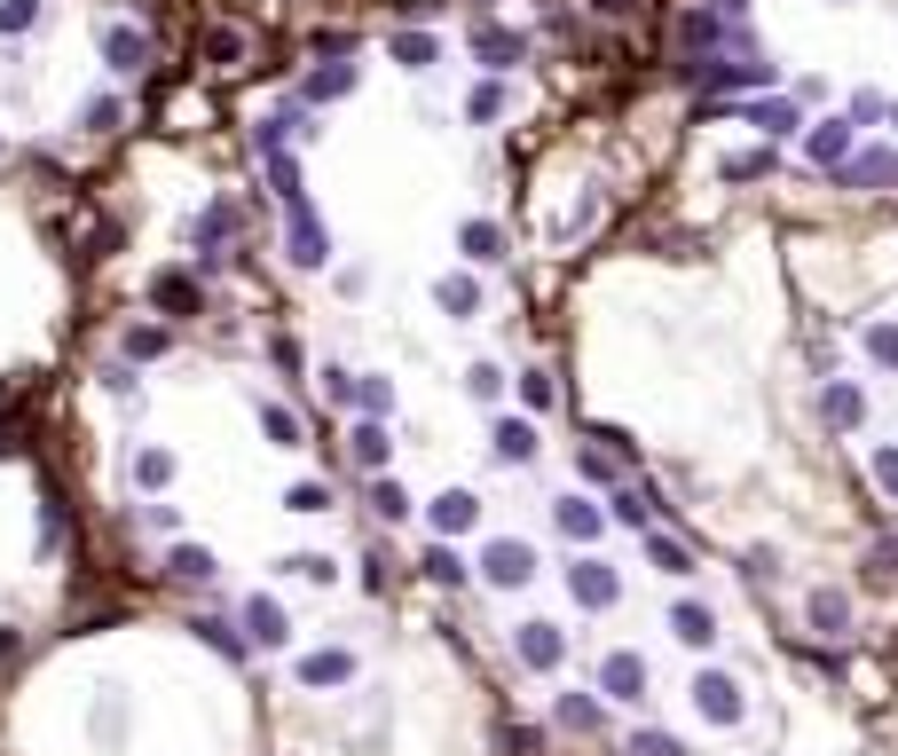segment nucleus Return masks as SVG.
Segmentation results:
<instances>
[{"label": "nucleus", "instance_id": "nucleus-2", "mask_svg": "<svg viewBox=\"0 0 898 756\" xmlns=\"http://www.w3.org/2000/svg\"><path fill=\"white\" fill-rule=\"evenodd\" d=\"M734 119H741V126H756L764 142H780V135H804V126H812V119H804V95H773V87H764L756 103H734Z\"/></svg>", "mask_w": 898, "mask_h": 756}, {"label": "nucleus", "instance_id": "nucleus-34", "mask_svg": "<svg viewBox=\"0 0 898 756\" xmlns=\"http://www.w3.org/2000/svg\"><path fill=\"white\" fill-rule=\"evenodd\" d=\"M362 497H371V512L386 520V529H394V520H410V488L394 481V473H371V488H362Z\"/></svg>", "mask_w": 898, "mask_h": 756}, {"label": "nucleus", "instance_id": "nucleus-23", "mask_svg": "<svg viewBox=\"0 0 898 756\" xmlns=\"http://www.w3.org/2000/svg\"><path fill=\"white\" fill-rule=\"evenodd\" d=\"M671 639H678V646H717V615H710L702 599H678V607H671Z\"/></svg>", "mask_w": 898, "mask_h": 756}, {"label": "nucleus", "instance_id": "nucleus-16", "mask_svg": "<svg viewBox=\"0 0 898 756\" xmlns=\"http://www.w3.org/2000/svg\"><path fill=\"white\" fill-rule=\"evenodd\" d=\"M552 726H559V733H583V741L607 733V694H559V702H552Z\"/></svg>", "mask_w": 898, "mask_h": 756}, {"label": "nucleus", "instance_id": "nucleus-52", "mask_svg": "<svg viewBox=\"0 0 898 756\" xmlns=\"http://www.w3.org/2000/svg\"><path fill=\"white\" fill-rule=\"evenodd\" d=\"M851 119H859V126H875V119H890V95H875V87H859V95H851Z\"/></svg>", "mask_w": 898, "mask_h": 756}, {"label": "nucleus", "instance_id": "nucleus-59", "mask_svg": "<svg viewBox=\"0 0 898 756\" xmlns=\"http://www.w3.org/2000/svg\"><path fill=\"white\" fill-rule=\"evenodd\" d=\"M591 9H599V16H630L639 0H591Z\"/></svg>", "mask_w": 898, "mask_h": 756}, {"label": "nucleus", "instance_id": "nucleus-4", "mask_svg": "<svg viewBox=\"0 0 898 756\" xmlns=\"http://www.w3.org/2000/svg\"><path fill=\"white\" fill-rule=\"evenodd\" d=\"M568 599H576L583 615H607V607L623 599V575H615V560H576V568H568Z\"/></svg>", "mask_w": 898, "mask_h": 756}, {"label": "nucleus", "instance_id": "nucleus-27", "mask_svg": "<svg viewBox=\"0 0 898 756\" xmlns=\"http://www.w3.org/2000/svg\"><path fill=\"white\" fill-rule=\"evenodd\" d=\"M355 63H323V72H308V87H299V103H340V95H355Z\"/></svg>", "mask_w": 898, "mask_h": 756}, {"label": "nucleus", "instance_id": "nucleus-18", "mask_svg": "<svg viewBox=\"0 0 898 756\" xmlns=\"http://www.w3.org/2000/svg\"><path fill=\"white\" fill-rule=\"evenodd\" d=\"M182 237L197 245V260H213V245H229V237H237V206H229V197H213V206L197 213V221L182 228Z\"/></svg>", "mask_w": 898, "mask_h": 756}, {"label": "nucleus", "instance_id": "nucleus-62", "mask_svg": "<svg viewBox=\"0 0 898 756\" xmlns=\"http://www.w3.org/2000/svg\"><path fill=\"white\" fill-rule=\"evenodd\" d=\"M0 150H9V142H0Z\"/></svg>", "mask_w": 898, "mask_h": 756}, {"label": "nucleus", "instance_id": "nucleus-48", "mask_svg": "<svg viewBox=\"0 0 898 756\" xmlns=\"http://www.w3.org/2000/svg\"><path fill=\"white\" fill-rule=\"evenodd\" d=\"M465 394H473V402H496V394H505V371H496V363H473V371H465Z\"/></svg>", "mask_w": 898, "mask_h": 756}, {"label": "nucleus", "instance_id": "nucleus-41", "mask_svg": "<svg viewBox=\"0 0 898 756\" xmlns=\"http://www.w3.org/2000/svg\"><path fill=\"white\" fill-rule=\"evenodd\" d=\"M355 410L362 418H394V379H355Z\"/></svg>", "mask_w": 898, "mask_h": 756}, {"label": "nucleus", "instance_id": "nucleus-10", "mask_svg": "<svg viewBox=\"0 0 898 756\" xmlns=\"http://www.w3.org/2000/svg\"><path fill=\"white\" fill-rule=\"evenodd\" d=\"M844 189H898V150H851L836 166Z\"/></svg>", "mask_w": 898, "mask_h": 756}, {"label": "nucleus", "instance_id": "nucleus-40", "mask_svg": "<svg viewBox=\"0 0 898 756\" xmlns=\"http://www.w3.org/2000/svg\"><path fill=\"white\" fill-rule=\"evenodd\" d=\"M623 756H686V741H678V733H662V726H639V733L623 741Z\"/></svg>", "mask_w": 898, "mask_h": 756}, {"label": "nucleus", "instance_id": "nucleus-53", "mask_svg": "<svg viewBox=\"0 0 898 756\" xmlns=\"http://www.w3.org/2000/svg\"><path fill=\"white\" fill-rule=\"evenodd\" d=\"M119 726H126V702H119V694H103V702H95V733H103V741H119Z\"/></svg>", "mask_w": 898, "mask_h": 756}, {"label": "nucleus", "instance_id": "nucleus-8", "mask_svg": "<svg viewBox=\"0 0 898 756\" xmlns=\"http://www.w3.org/2000/svg\"><path fill=\"white\" fill-rule=\"evenodd\" d=\"M686 694H693V709H702L710 726H741V685L725 678V670H693Z\"/></svg>", "mask_w": 898, "mask_h": 756}, {"label": "nucleus", "instance_id": "nucleus-58", "mask_svg": "<svg viewBox=\"0 0 898 756\" xmlns=\"http://www.w3.org/2000/svg\"><path fill=\"white\" fill-rule=\"evenodd\" d=\"M269 355H276V371H284V379H299V347H292V339H284V332H276V339H269Z\"/></svg>", "mask_w": 898, "mask_h": 756}, {"label": "nucleus", "instance_id": "nucleus-22", "mask_svg": "<svg viewBox=\"0 0 898 756\" xmlns=\"http://www.w3.org/2000/svg\"><path fill=\"white\" fill-rule=\"evenodd\" d=\"M473 520H481V497H473V488H442V497H434V536H465Z\"/></svg>", "mask_w": 898, "mask_h": 756}, {"label": "nucleus", "instance_id": "nucleus-3", "mask_svg": "<svg viewBox=\"0 0 898 756\" xmlns=\"http://www.w3.org/2000/svg\"><path fill=\"white\" fill-rule=\"evenodd\" d=\"M481 583L496 591H520V583H537V544H520V536H496L481 551Z\"/></svg>", "mask_w": 898, "mask_h": 756}, {"label": "nucleus", "instance_id": "nucleus-13", "mask_svg": "<svg viewBox=\"0 0 898 756\" xmlns=\"http://www.w3.org/2000/svg\"><path fill=\"white\" fill-rule=\"evenodd\" d=\"M654 512H662V497H654V488L647 481H615V497H607V520H615V529H654Z\"/></svg>", "mask_w": 898, "mask_h": 756}, {"label": "nucleus", "instance_id": "nucleus-7", "mask_svg": "<svg viewBox=\"0 0 898 756\" xmlns=\"http://www.w3.org/2000/svg\"><path fill=\"white\" fill-rule=\"evenodd\" d=\"M599 694H607V702H623V709H639V702H647V654L615 646L607 662H599Z\"/></svg>", "mask_w": 898, "mask_h": 756}, {"label": "nucleus", "instance_id": "nucleus-36", "mask_svg": "<svg viewBox=\"0 0 898 756\" xmlns=\"http://www.w3.org/2000/svg\"><path fill=\"white\" fill-rule=\"evenodd\" d=\"M418 575H426V583H450V591H457V583L473 575V568H465L457 551H450V536H442V544H426V560H418Z\"/></svg>", "mask_w": 898, "mask_h": 756}, {"label": "nucleus", "instance_id": "nucleus-55", "mask_svg": "<svg viewBox=\"0 0 898 756\" xmlns=\"http://www.w3.org/2000/svg\"><path fill=\"white\" fill-rule=\"evenodd\" d=\"M386 575H394L386 551H362V591H379V599H386Z\"/></svg>", "mask_w": 898, "mask_h": 756}, {"label": "nucleus", "instance_id": "nucleus-1", "mask_svg": "<svg viewBox=\"0 0 898 756\" xmlns=\"http://www.w3.org/2000/svg\"><path fill=\"white\" fill-rule=\"evenodd\" d=\"M678 72L693 87H710V95H734V87H780V63L773 55H678Z\"/></svg>", "mask_w": 898, "mask_h": 756}, {"label": "nucleus", "instance_id": "nucleus-5", "mask_svg": "<svg viewBox=\"0 0 898 756\" xmlns=\"http://www.w3.org/2000/svg\"><path fill=\"white\" fill-rule=\"evenodd\" d=\"M284 260H292V269H331V228L316 221V206H292V228H284Z\"/></svg>", "mask_w": 898, "mask_h": 756}, {"label": "nucleus", "instance_id": "nucleus-43", "mask_svg": "<svg viewBox=\"0 0 898 756\" xmlns=\"http://www.w3.org/2000/svg\"><path fill=\"white\" fill-rule=\"evenodd\" d=\"M284 575H299V583H331L340 568H331V551H292V560H284Z\"/></svg>", "mask_w": 898, "mask_h": 756}, {"label": "nucleus", "instance_id": "nucleus-24", "mask_svg": "<svg viewBox=\"0 0 898 756\" xmlns=\"http://www.w3.org/2000/svg\"><path fill=\"white\" fill-rule=\"evenodd\" d=\"M347 678H355V654L347 646H323V654L299 662V685H316V694H323V685H347Z\"/></svg>", "mask_w": 898, "mask_h": 756}, {"label": "nucleus", "instance_id": "nucleus-49", "mask_svg": "<svg viewBox=\"0 0 898 756\" xmlns=\"http://www.w3.org/2000/svg\"><path fill=\"white\" fill-rule=\"evenodd\" d=\"M32 24H40V0H0V32H9V40L32 32Z\"/></svg>", "mask_w": 898, "mask_h": 756}, {"label": "nucleus", "instance_id": "nucleus-61", "mask_svg": "<svg viewBox=\"0 0 898 756\" xmlns=\"http://www.w3.org/2000/svg\"><path fill=\"white\" fill-rule=\"evenodd\" d=\"M890 135H898V103H890Z\"/></svg>", "mask_w": 898, "mask_h": 756}, {"label": "nucleus", "instance_id": "nucleus-19", "mask_svg": "<svg viewBox=\"0 0 898 756\" xmlns=\"http://www.w3.org/2000/svg\"><path fill=\"white\" fill-rule=\"evenodd\" d=\"M245 639L253 646H284L292 639V615L269 599V591H253V599H245Z\"/></svg>", "mask_w": 898, "mask_h": 756}, {"label": "nucleus", "instance_id": "nucleus-11", "mask_svg": "<svg viewBox=\"0 0 898 756\" xmlns=\"http://www.w3.org/2000/svg\"><path fill=\"white\" fill-rule=\"evenodd\" d=\"M103 63H111V79H143V63H150V32L111 24V32H103Z\"/></svg>", "mask_w": 898, "mask_h": 756}, {"label": "nucleus", "instance_id": "nucleus-12", "mask_svg": "<svg viewBox=\"0 0 898 756\" xmlns=\"http://www.w3.org/2000/svg\"><path fill=\"white\" fill-rule=\"evenodd\" d=\"M150 308H165V315H206V292H197V276H182V269H158L150 276Z\"/></svg>", "mask_w": 898, "mask_h": 756}, {"label": "nucleus", "instance_id": "nucleus-57", "mask_svg": "<svg viewBox=\"0 0 898 756\" xmlns=\"http://www.w3.org/2000/svg\"><path fill=\"white\" fill-rule=\"evenodd\" d=\"M213 55H221V72H237V63H245V40H237V32H213Z\"/></svg>", "mask_w": 898, "mask_h": 756}, {"label": "nucleus", "instance_id": "nucleus-20", "mask_svg": "<svg viewBox=\"0 0 898 756\" xmlns=\"http://www.w3.org/2000/svg\"><path fill=\"white\" fill-rule=\"evenodd\" d=\"M820 418L836 425V434H851V425L868 418V394H859L851 379H827V386H820Z\"/></svg>", "mask_w": 898, "mask_h": 756}, {"label": "nucleus", "instance_id": "nucleus-60", "mask_svg": "<svg viewBox=\"0 0 898 756\" xmlns=\"http://www.w3.org/2000/svg\"><path fill=\"white\" fill-rule=\"evenodd\" d=\"M16 654H24V639H16V631H0V662H16Z\"/></svg>", "mask_w": 898, "mask_h": 756}, {"label": "nucleus", "instance_id": "nucleus-29", "mask_svg": "<svg viewBox=\"0 0 898 756\" xmlns=\"http://www.w3.org/2000/svg\"><path fill=\"white\" fill-rule=\"evenodd\" d=\"M347 449H355L362 473H386V449H394V442H386V418H362L355 434H347Z\"/></svg>", "mask_w": 898, "mask_h": 756}, {"label": "nucleus", "instance_id": "nucleus-30", "mask_svg": "<svg viewBox=\"0 0 898 756\" xmlns=\"http://www.w3.org/2000/svg\"><path fill=\"white\" fill-rule=\"evenodd\" d=\"M165 575H182V583H213L221 560H213V544H174V551H165Z\"/></svg>", "mask_w": 898, "mask_h": 756}, {"label": "nucleus", "instance_id": "nucleus-9", "mask_svg": "<svg viewBox=\"0 0 898 756\" xmlns=\"http://www.w3.org/2000/svg\"><path fill=\"white\" fill-rule=\"evenodd\" d=\"M473 55H481V72H496V79H505L513 72V63H528V40H520V32H505V24H473Z\"/></svg>", "mask_w": 898, "mask_h": 756}, {"label": "nucleus", "instance_id": "nucleus-54", "mask_svg": "<svg viewBox=\"0 0 898 756\" xmlns=\"http://www.w3.org/2000/svg\"><path fill=\"white\" fill-rule=\"evenodd\" d=\"M394 16H403V24H434V16H450V0H394Z\"/></svg>", "mask_w": 898, "mask_h": 756}, {"label": "nucleus", "instance_id": "nucleus-38", "mask_svg": "<svg viewBox=\"0 0 898 756\" xmlns=\"http://www.w3.org/2000/svg\"><path fill=\"white\" fill-rule=\"evenodd\" d=\"M647 560H654L662 575H693V551H686L678 536H662V529H647Z\"/></svg>", "mask_w": 898, "mask_h": 756}, {"label": "nucleus", "instance_id": "nucleus-42", "mask_svg": "<svg viewBox=\"0 0 898 756\" xmlns=\"http://www.w3.org/2000/svg\"><path fill=\"white\" fill-rule=\"evenodd\" d=\"M174 481V449H135V488H165Z\"/></svg>", "mask_w": 898, "mask_h": 756}, {"label": "nucleus", "instance_id": "nucleus-35", "mask_svg": "<svg viewBox=\"0 0 898 756\" xmlns=\"http://www.w3.org/2000/svg\"><path fill=\"white\" fill-rule=\"evenodd\" d=\"M773 166H780V150H773V142H756V150H734L717 174H725V182H764Z\"/></svg>", "mask_w": 898, "mask_h": 756}, {"label": "nucleus", "instance_id": "nucleus-47", "mask_svg": "<svg viewBox=\"0 0 898 756\" xmlns=\"http://www.w3.org/2000/svg\"><path fill=\"white\" fill-rule=\"evenodd\" d=\"M741 575H749V583H773V575H780V551H773V544H749V551H741Z\"/></svg>", "mask_w": 898, "mask_h": 756}, {"label": "nucleus", "instance_id": "nucleus-56", "mask_svg": "<svg viewBox=\"0 0 898 756\" xmlns=\"http://www.w3.org/2000/svg\"><path fill=\"white\" fill-rule=\"evenodd\" d=\"M323 394H331V402H347V410H355V371H340V363H323Z\"/></svg>", "mask_w": 898, "mask_h": 756}, {"label": "nucleus", "instance_id": "nucleus-31", "mask_svg": "<svg viewBox=\"0 0 898 756\" xmlns=\"http://www.w3.org/2000/svg\"><path fill=\"white\" fill-rule=\"evenodd\" d=\"M434 308H442L450 323L481 315V284H473V276H442V284H434Z\"/></svg>", "mask_w": 898, "mask_h": 756}, {"label": "nucleus", "instance_id": "nucleus-32", "mask_svg": "<svg viewBox=\"0 0 898 756\" xmlns=\"http://www.w3.org/2000/svg\"><path fill=\"white\" fill-rule=\"evenodd\" d=\"M189 631H197V639H206V646L221 654V662H245V646H253V639L237 631V622H221V615H197V622H189Z\"/></svg>", "mask_w": 898, "mask_h": 756}, {"label": "nucleus", "instance_id": "nucleus-28", "mask_svg": "<svg viewBox=\"0 0 898 756\" xmlns=\"http://www.w3.org/2000/svg\"><path fill=\"white\" fill-rule=\"evenodd\" d=\"M165 347H174L165 323H126V332H119V355H126V363H158Z\"/></svg>", "mask_w": 898, "mask_h": 756}, {"label": "nucleus", "instance_id": "nucleus-26", "mask_svg": "<svg viewBox=\"0 0 898 756\" xmlns=\"http://www.w3.org/2000/svg\"><path fill=\"white\" fill-rule=\"evenodd\" d=\"M253 418H260V434H269V449H299V410L292 402H260L253 394Z\"/></svg>", "mask_w": 898, "mask_h": 756}, {"label": "nucleus", "instance_id": "nucleus-39", "mask_svg": "<svg viewBox=\"0 0 898 756\" xmlns=\"http://www.w3.org/2000/svg\"><path fill=\"white\" fill-rule=\"evenodd\" d=\"M284 512H299V520H323V512H331V481H292Z\"/></svg>", "mask_w": 898, "mask_h": 756}, {"label": "nucleus", "instance_id": "nucleus-44", "mask_svg": "<svg viewBox=\"0 0 898 756\" xmlns=\"http://www.w3.org/2000/svg\"><path fill=\"white\" fill-rule=\"evenodd\" d=\"M868 473H875V488H883V497H898V442H875Z\"/></svg>", "mask_w": 898, "mask_h": 756}, {"label": "nucleus", "instance_id": "nucleus-45", "mask_svg": "<svg viewBox=\"0 0 898 756\" xmlns=\"http://www.w3.org/2000/svg\"><path fill=\"white\" fill-rule=\"evenodd\" d=\"M520 402H528V410H552V402H559L552 371H520Z\"/></svg>", "mask_w": 898, "mask_h": 756}, {"label": "nucleus", "instance_id": "nucleus-14", "mask_svg": "<svg viewBox=\"0 0 898 756\" xmlns=\"http://www.w3.org/2000/svg\"><path fill=\"white\" fill-rule=\"evenodd\" d=\"M537 425H528V418H496L489 425V457H496V466H537Z\"/></svg>", "mask_w": 898, "mask_h": 756}, {"label": "nucleus", "instance_id": "nucleus-21", "mask_svg": "<svg viewBox=\"0 0 898 756\" xmlns=\"http://www.w3.org/2000/svg\"><path fill=\"white\" fill-rule=\"evenodd\" d=\"M804 615H812V631H827V639H844V631H851V591H836V583H820L812 599H804Z\"/></svg>", "mask_w": 898, "mask_h": 756}, {"label": "nucleus", "instance_id": "nucleus-15", "mask_svg": "<svg viewBox=\"0 0 898 756\" xmlns=\"http://www.w3.org/2000/svg\"><path fill=\"white\" fill-rule=\"evenodd\" d=\"M513 654H520L528 670H559V662H568V639H559V622H520Z\"/></svg>", "mask_w": 898, "mask_h": 756}, {"label": "nucleus", "instance_id": "nucleus-25", "mask_svg": "<svg viewBox=\"0 0 898 756\" xmlns=\"http://www.w3.org/2000/svg\"><path fill=\"white\" fill-rule=\"evenodd\" d=\"M386 55L403 63V72H434V63H442V40H434V32H394Z\"/></svg>", "mask_w": 898, "mask_h": 756}, {"label": "nucleus", "instance_id": "nucleus-6", "mask_svg": "<svg viewBox=\"0 0 898 756\" xmlns=\"http://www.w3.org/2000/svg\"><path fill=\"white\" fill-rule=\"evenodd\" d=\"M851 150H859V119H812L804 126V158H812L820 174H836Z\"/></svg>", "mask_w": 898, "mask_h": 756}, {"label": "nucleus", "instance_id": "nucleus-50", "mask_svg": "<svg viewBox=\"0 0 898 756\" xmlns=\"http://www.w3.org/2000/svg\"><path fill=\"white\" fill-rule=\"evenodd\" d=\"M119 119H126V103H119V95H95V103H87V135H111Z\"/></svg>", "mask_w": 898, "mask_h": 756}, {"label": "nucleus", "instance_id": "nucleus-51", "mask_svg": "<svg viewBox=\"0 0 898 756\" xmlns=\"http://www.w3.org/2000/svg\"><path fill=\"white\" fill-rule=\"evenodd\" d=\"M868 355L898 371V323H868Z\"/></svg>", "mask_w": 898, "mask_h": 756}, {"label": "nucleus", "instance_id": "nucleus-17", "mask_svg": "<svg viewBox=\"0 0 898 756\" xmlns=\"http://www.w3.org/2000/svg\"><path fill=\"white\" fill-rule=\"evenodd\" d=\"M552 529L568 544H599V536H607V512L583 505V497H552Z\"/></svg>", "mask_w": 898, "mask_h": 756}, {"label": "nucleus", "instance_id": "nucleus-37", "mask_svg": "<svg viewBox=\"0 0 898 756\" xmlns=\"http://www.w3.org/2000/svg\"><path fill=\"white\" fill-rule=\"evenodd\" d=\"M465 119H473V126H496V119H505V79H496V72L465 95Z\"/></svg>", "mask_w": 898, "mask_h": 756}, {"label": "nucleus", "instance_id": "nucleus-46", "mask_svg": "<svg viewBox=\"0 0 898 756\" xmlns=\"http://www.w3.org/2000/svg\"><path fill=\"white\" fill-rule=\"evenodd\" d=\"M576 473H583V481H607V488H615L623 457H607V449H576Z\"/></svg>", "mask_w": 898, "mask_h": 756}, {"label": "nucleus", "instance_id": "nucleus-33", "mask_svg": "<svg viewBox=\"0 0 898 756\" xmlns=\"http://www.w3.org/2000/svg\"><path fill=\"white\" fill-rule=\"evenodd\" d=\"M457 245H465V260L496 269V260H505V228H496V221H465V228H457Z\"/></svg>", "mask_w": 898, "mask_h": 756}]
</instances>
